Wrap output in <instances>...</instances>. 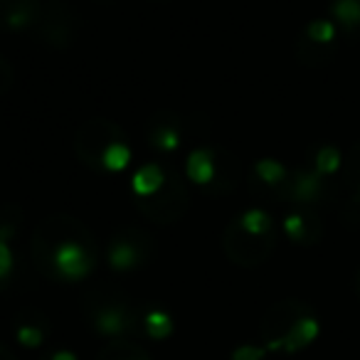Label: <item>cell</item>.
<instances>
[{"label": "cell", "instance_id": "obj_1", "mask_svg": "<svg viewBox=\"0 0 360 360\" xmlns=\"http://www.w3.org/2000/svg\"><path fill=\"white\" fill-rule=\"evenodd\" d=\"M311 309L301 301H284V304L274 306L262 321V338H264L266 350H281L284 338L291 333L296 323L304 316H309Z\"/></svg>", "mask_w": 360, "mask_h": 360}, {"label": "cell", "instance_id": "obj_2", "mask_svg": "<svg viewBox=\"0 0 360 360\" xmlns=\"http://www.w3.org/2000/svg\"><path fill=\"white\" fill-rule=\"evenodd\" d=\"M52 262H55V271L65 281H79L94 269V257L86 252L84 245L75 240L60 242L55 255H52Z\"/></svg>", "mask_w": 360, "mask_h": 360}, {"label": "cell", "instance_id": "obj_3", "mask_svg": "<svg viewBox=\"0 0 360 360\" xmlns=\"http://www.w3.org/2000/svg\"><path fill=\"white\" fill-rule=\"evenodd\" d=\"M94 328L106 338H119V335L129 333L134 328V319H131L129 309L119 304L104 306L94 314Z\"/></svg>", "mask_w": 360, "mask_h": 360}, {"label": "cell", "instance_id": "obj_4", "mask_svg": "<svg viewBox=\"0 0 360 360\" xmlns=\"http://www.w3.org/2000/svg\"><path fill=\"white\" fill-rule=\"evenodd\" d=\"M284 232L289 235V240L301 242V245H311V242L319 240L321 225L309 212H291L284 220Z\"/></svg>", "mask_w": 360, "mask_h": 360}, {"label": "cell", "instance_id": "obj_5", "mask_svg": "<svg viewBox=\"0 0 360 360\" xmlns=\"http://www.w3.org/2000/svg\"><path fill=\"white\" fill-rule=\"evenodd\" d=\"M323 193V178L316 170H301L291 183V198L296 202H316Z\"/></svg>", "mask_w": 360, "mask_h": 360}, {"label": "cell", "instance_id": "obj_6", "mask_svg": "<svg viewBox=\"0 0 360 360\" xmlns=\"http://www.w3.org/2000/svg\"><path fill=\"white\" fill-rule=\"evenodd\" d=\"M163 183H165L163 168L155 163L141 165L134 173V178H131V188H134V193L141 198H150L153 193H158L160 188H163Z\"/></svg>", "mask_w": 360, "mask_h": 360}, {"label": "cell", "instance_id": "obj_7", "mask_svg": "<svg viewBox=\"0 0 360 360\" xmlns=\"http://www.w3.org/2000/svg\"><path fill=\"white\" fill-rule=\"evenodd\" d=\"M186 173L195 186H207V183H212V178H215V158H212L210 150L207 148L193 150V153L188 155Z\"/></svg>", "mask_w": 360, "mask_h": 360}, {"label": "cell", "instance_id": "obj_8", "mask_svg": "<svg viewBox=\"0 0 360 360\" xmlns=\"http://www.w3.org/2000/svg\"><path fill=\"white\" fill-rule=\"evenodd\" d=\"M330 18L343 30H360V0H333L330 3Z\"/></svg>", "mask_w": 360, "mask_h": 360}, {"label": "cell", "instance_id": "obj_9", "mask_svg": "<svg viewBox=\"0 0 360 360\" xmlns=\"http://www.w3.org/2000/svg\"><path fill=\"white\" fill-rule=\"evenodd\" d=\"M271 227H274V222H271L269 212L259 210V207L247 210L245 215L240 217V230L250 237H269Z\"/></svg>", "mask_w": 360, "mask_h": 360}, {"label": "cell", "instance_id": "obj_10", "mask_svg": "<svg viewBox=\"0 0 360 360\" xmlns=\"http://www.w3.org/2000/svg\"><path fill=\"white\" fill-rule=\"evenodd\" d=\"M343 168V155L335 146H321L314 155V170L321 178H330Z\"/></svg>", "mask_w": 360, "mask_h": 360}, {"label": "cell", "instance_id": "obj_11", "mask_svg": "<svg viewBox=\"0 0 360 360\" xmlns=\"http://www.w3.org/2000/svg\"><path fill=\"white\" fill-rule=\"evenodd\" d=\"M143 328L153 340H165L175 328L173 316L165 314V311H160V309H153V311H148V314L143 316Z\"/></svg>", "mask_w": 360, "mask_h": 360}, {"label": "cell", "instance_id": "obj_12", "mask_svg": "<svg viewBox=\"0 0 360 360\" xmlns=\"http://www.w3.org/2000/svg\"><path fill=\"white\" fill-rule=\"evenodd\" d=\"M129 163H131V148L126 143H121V141L109 143L104 148V153H101V165L109 173H121V170L129 168Z\"/></svg>", "mask_w": 360, "mask_h": 360}, {"label": "cell", "instance_id": "obj_13", "mask_svg": "<svg viewBox=\"0 0 360 360\" xmlns=\"http://www.w3.org/2000/svg\"><path fill=\"white\" fill-rule=\"evenodd\" d=\"M335 35H338V25L333 20H328V18H319V20H311L306 25V40L319 47L333 45Z\"/></svg>", "mask_w": 360, "mask_h": 360}, {"label": "cell", "instance_id": "obj_14", "mask_svg": "<svg viewBox=\"0 0 360 360\" xmlns=\"http://www.w3.org/2000/svg\"><path fill=\"white\" fill-rule=\"evenodd\" d=\"M96 360H150V358L143 348H139V345L126 343V340H116V343L106 345Z\"/></svg>", "mask_w": 360, "mask_h": 360}, {"label": "cell", "instance_id": "obj_15", "mask_svg": "<svg viewBox=\"0 0 360 360\" xmlns=\"http://www.w3.org/2000/svg\"><path fill=\"white\" fill-rule=\"evenodd\" d=\"M255 173H257V178L264 183V186H281V183L289 178L284 163H279V160H274V158L257 160V163H255Z\"/></svg>", "mask_w": 360, "mask_h": 360}, {"label": "cell", "instance_id": "obj_16", "mask_svg": "<svg viewBox=\"0 0 360 360\" xmlns=\"http://www.w3.org/2000/svg\"><path fill=\"white\" fill-rule=\"evenodd\" d=\"M136 262H139V252L134 250L131 242H114L109 250V264L119 271L134 269Z\"/></svg>", "mask_w": 360, "mask_h": 360}, {"label": "cell", "instance_id": "obj_17", "mask_svg": "<svg viewBox=\"0 0 360 360\" xmlns=\"http://www.w3.org/2000/svg\"><path fill=\"white\" fill-rule=\"evenodd\" d=\"M15 338L22 348H37L45 340V328L40 323H32V321H22L15 328Z\"/></svg>", "mask_w": 360, "mask_h": 360}, {"label": "cell", "instance_id": "obj_18", "mask_svg": "<svg viewBox=\"0 0 360 360\" xmlns=\"http://www.w3.org/2000/svg\"><path fill=\"white\" fill-rule=\"evenodd\" d=\"M11 227H0V279H6L13 271V252H11Z\"/></svg>", "mask_w": 360, "mask_h": 360}, {"label": "cell", "instance_id": "obj_19", "mask_svg": "<svg viewBox=\"0 0 360 360\" xmlns=\"http://www.w3.org/2000/svg\"><path fill=\"white\" fill-rule=\"evenodd\" d=\"M153 143L158 146L163 153H170V150H175L180 146V139H178V131L173 129H160L158 134H155Z\"/></svg>", "mask_w": 360, "mask_h": 360}, {"label": "cell", "instance_id": "obj_20", "mask_svg": "<svg viewBox=\"0 0 360 360\" xmlns=\"http://www.w3.org/2000/svg\"><path fill=\"white\" fill-rule=\"evenodd\" d=\"M266 348L259 345H240V348L232 353V360H264Z\"/></svg>", "mask_w": 360, "mask_h": 360}, {"label": "cell", "instance_id": "obj_21", "mask_svg": "<svg viewBox=\"0 0 360 360\" xmlns=\"http://www.w3.org/2000/svg\"><path fill=\"white\" fill-rule=\"evenodd\" d=\"M45 360H79L77 358L72 350H67V348H62V350H55V353L50 355V358H45Z\"/></svg>", "mask_w": 360, "mask_h": 360}, {"label": "cell", "instance_id": "obj_22", "mask_svg": "<svg viewBox=\"0 0 360 360\" xmlns=\"http://www.w3.org/2000/svg\"><path fill=\"white\" fill-rule=\"evenodd\" d=\"M355 294H358V301H360V269H358V274H355Z\"/></svg>", "mask_w": 360, "mask_h": 360}, {"label": "cell", "instance_id": "obj_23", "mask_svg": "<svg viewBox=\"0 0 360 360\" xmlns=\"http://www.w3.org/2000/svg\"><path fill=\"white\" fill-rule=\"evenodd\" d=\"M0 360H13V355L6 348H0Z\"/></svg>", "mask_w": 360, "mask_h": 360}, {"label": "cell", "instance_id": "obj_24", "mask_svg": "<svg viewBox=\"0 0 360 360\" xmlns=\"http://www.w3.org/2000/svg\"><path fill=\"white\" fill-rule=\"evenodd\" d=\"M358 193H360V183H358Z\"/></svg>", "mask_w": 360, "mask_h": 360}]
</instances>
